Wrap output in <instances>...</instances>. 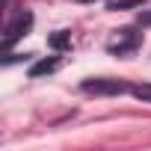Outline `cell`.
I'll list each match as a JSON object with an SVG mask.
<instances>
[{"label": "cell", "mask_w": 151, "mask_h": 151, "mask_svg": "<svg viewBox=\"0 0 151 151\" xmlns=\"http://www.w3.org/2000/svg\"><path fill=\"white\" fill-rule=\"evenodd\" d=\"M83 92H92V95H124V92H130V86L122 83V80L95 77V80H83Z\"/></svg>", "instance_id": "1"}, {"label": "cell", "mask_w": 151, "mask_h": 151, "mask_svg": "<svg viewBox=\"0 0 151 151\" xmlns=\"http://www.w3.org/2000/svg\"><path fill=\"white\" fill-rule=\"evenodd\" d=\"M136 42H139V36H136V33H130V30H122V36H119L116 42H110V50H116V53H124V50L136 47Z\"/></svg>", "instance_id": "3"}, {"label": "cell", "mask_w": 151, "mask_h": 151, "mask_svg": "<svg viewBox=\"0 0 151 151\" xmlns=\"http://www.w3.org/2000/svg\"><path fill=\"white\" fill-rule=\"evenodd\" d=\"M30 27H33V15L30 12H21L9 27H6V36H3V47H9L15 39H21V36H27L30 33Z\"/></svg>", "instance_id": "2"}, {"label": "cell", "mask_w": 151, "mask_h": 151, "mask_svg": "<svg viewBox=\"0 0 151 151\" xmlns=\"http://www.w3.org/2000/svg\"><path fill=\"white\" fill-rule=\"evenodd\" d=\"M77 3H95V0H77Z\"/></svg>", "instance_id": "7"}, {"label": "cell", "mask_w": 151, "mask_h": 151, "mask_svg": "<svg viewBox=\"0 0 151 151\" xmlns=\"http://www.w3.org/2000/svg\"><path fill=\"white\" fill-rule=\"evenodd\" d=\"M59 68V59L56 56H50V59H39L33 68H30V77H45V74H53Z\"/></svg>", "instance_id": "4"}, {"label": "cell", "mask_w": 151, "mask_h": 151, "mask_svg": "<svg viewBox=\"0 0 151 151\" xmlns=\"http://www.w3.org/2000/svg\"><path fill=\"white\" fill-rule=\"evenodd\" d=\"M130 95H133L136 101H142V104H151V83H136V86H130Z\"/></svg>", "instance_id": "5"}, {"label": "cell", "mask_w": 151, "mask_h": 151, "mask_svg": "<svg viewBox=\"0 0 151 151\" xmlns=\"http://www.w3.org/2000/svg\"><path fill=\"white\" fill-rule=\"evenodd\" d=\"M68 45H71V36H68V33H53V36H50V47H53V50H62V47H68Z\"/></svg>", "instance_id": "6"}]
</instances>
